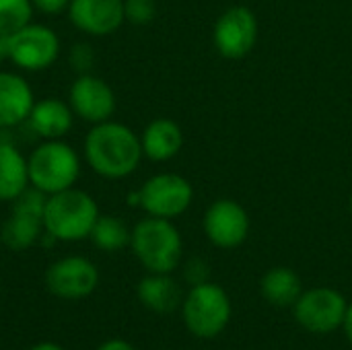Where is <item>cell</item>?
<instances>
[{"mask_svg": "<svg viewBox=\"0 0 352 350\" xmlns=\"http://www.w3.org/2000/svg\"><path fill=\"white\" fill-rule=\"evenodd\" d=\"M85 163L103 179H124L132 175L144 153L140 144V136L128 128L126 124L107 120L95 124L82 144Z\"/></svg>", "mask_w": 352, "mask_h": 350, "instance_id": "cell-1", "label": "cell"}, {"mask_svg": "<svg viewBox=\"0 0 352 350\" xmlns=\"http://www.w3.org/2000/svg\"><path fill=\"white\" fill-rule=\"evenodd\" d=\"M130 248L146 272L171 274L184 256V241L169 219L146 217L138 221L130 235Z\"/></svg>", "mask_w": 352, "mask_h": 350, "instance_id": "cell-2", "label": "cell"}, {"mask_svg": "<svg viewBox=\"0 0 352 350\" xmlns=\"http://www.w3.org/2000/svg\"><path fill=\"white\" fill-rule=\"evenodd\" d=\"M97 219L99 206L95 198L74 186L47 196L43 208V231L56 241H80L89 239Z\"/></svg>", "mask_w": 352, "mask_h": 350, "instance_id": "cell-3", "label": "cell"}, {"mask_svg": "<svg viewBox=\"0 0 352 350\" xmlns=\"http://www.w3.org/2000/svg\"><path fill=\"white\" fill-rule=\"evenodd\" d=\"M29 184L45 196L74 188L80 177V157L64 138L41 140L27 157Z\"/></svg>", "mask_w": 352, "mask_h": 350, "instance_id": "cell-4", "label": "cell"}, {"mask_svg": "<svg viewBox=\"0 0 352 350\" xmlns=\"http://www.w3.org/2000/svg\"><path fill=\"white\" fill-rule=\"evenodd\" d=\"M186 328L198 338L219 336L231 320V299L223 287L214 283L194 285L182 303Z\"/></svg>", "mask_w": 352, "mask_h": 350, "instance_id": "cell-5", "label": "cell"}, {"mask_svg": "<svg viewBox=\"0 0 352 350\" xmlns=\"http://www.w3.org/2000/svg\"><path fill=\"white\" fill-rule=\"evenodd\" d=\"M62 52L58 33L41 23H29L6 37L8 60L25 72L47 70Z\"/></svg>", "mask_w": 352, "mask_h": 350, "instance_id": "cell-6", "label": "cell"}, {"mask_svg": "<svg viewBox=\"0 0 352 350\" xmlns=\"http://www.w3.org/2000/svg\"><path fill=\"white\" fill-rule=\"evenodd\" d=\"M47 196L35 188H27L12 204L8 219L2 225L0 241L10 252H25L39 243L43 235V208Z\"/></svg>", "mask_w": 352, "mask_h": 350, "instance_id": "cell-7", "label": "cell"}, {"mask_svg": "<svg viewBox=\"0 0 352 350\" xmlns=\"http://www.w3.org/2000/svg\"><path fill=\"white\" fill-rule=\"evenodd\" d=\"M138 192H140V208L148 217H159L169 221L182 217L194 200L192 184L177 173H157L148 177Z\"/></svg>", "mask_w": 352, "mask_h": 350, "instance_id": "cell-8", "label": "cell"}, {"mask_svg": "<svg viewBox=\"0 0 352 350\" xmlns=\"http://www.w3.org/2000/svg\"><path fill=\"white\" fill-rule=\"evenodd\" d=\"M346 307L349 303L338 291L330 287H318V289L303 291L297 303L293 305V311L297 324L307 332L330 334L342 328Z\"/></svg>", "mask_w": 352, "mask_h": 350, "instance_id": "cell-9", "label": "cell"}, {"mask_svg": "<svg viewBox=\"0 0 352 350\" xmlns=\"http://www.w3.org/2000/svg\"><path fill=\"white\" fill-rule=\"evenodd\" d=\"M45 289L66 301H78L93 295L99 287L97 266L82 256H66L56 260L45 270Z\"/></svg>", "mask_w": 352, "mask_h": 350, "instance_id": "cell-10", "label": "cell"}, {"mask_svg": "<svg viewBox=\"0 0 352 350\" xmlns=\"http://www.w3.org/2000/svg\"><path fill=\"white\" fill-rule=\"evenodd\" d=\"M258 41V19L252 8L239 4L227 8L214 23L212 43L227 60L245 58Z\"/></svg>", "mask_w": 352, "mask_h": 350, "instance_id": "cell-11", "label": "cell"}, {"mask_svg": "<svg viewBox=\"0 0 352 350\" xmlns=\"http://www.w3.org/2000/svg\"><path fill=\"white\" fill-rule=\"evenodd\" d=\"M68 105L74 116L87 124H101L113 118L116 113V93L101 76L78 74L68 91Z\"/></svg>", "mask_w": 352, "mask_h": 350, "instance_id": "cell-12", "label": "cell"}, {"mask_svg": "<svg viewBox=\"0 0 352 350\" xmlns=\"http://www.w3.org/2000/svg\"><path fill=\"white\" fill-rule=\"evenodd\" d=\"M202 225L208 241L221 250L239 248L250 235V217L245 208L229 198L212 202Z\"/></svg>", "mask_w": 352, "mask_h": 350, "instance_id": "cell-13", "label": "cell"}, {"mask_svg": "<svg viewBox=\"0 0 352 350\" xmlns=\"http://www.w3.org/2000/svg\"><path fill=\"white\" fill-rule=\"evenodd\" d=\"M68 19L85 35L105 37L126 23L124 0H70Z\"/></svg>", "mask_w": 352, "mask_h": 350, "instance_id": "cell-14", "label": "cell"}, {"mask_svg": "<svg viewBox=\"0 0 352 350\" xmlns=\"http://www.w3.org/2000/svg\"><path fill=\"white\" fill-rule=\"evenodd\" d=\"M33 105L35 97L27 78L19 72L0 70V130L27 124Z\"/></svg>", "mask_w": 352, "mask_h": 350, "instance_id": "cell-15", "label": "cell"}, {"mask_svg": "<svg viewBox=\"0 0 352 350\" xmlns=\"http://www.w3.org/2000/svg\"><path fill=\"white\" fill-rule=\"evenodd\" d=\"M74 118L76 116L68 101L60 97H43L35 101L27 118V126L41 140H60L72 130Z\"/></svg>", "mask_w": 352, "mask_h": 350, "instance_id": "cell-16", "label": "cell"}, {"mask_svg": "<svg viewBox=\"0 0 352 350\" xmlns=\"http://www.w3.org/2000/svg\"><path fill=\"white\" fill-rule=\"evenodd\" d=\"M140 144H142V153L146 159L155 163H165L177 157V153L182 151L184 132L177 122L169 118H155L142 130Z\"/></svg>", "mask_w": 352, "mask_h": 350, "instance_id": "cell-17", "label": "cell"}, {"mask_svg": "<svg viewBox=\"0 0 352 350\" xmlns=\"http://www.w3.org/2000/svg\"><path fill=\"white\" fill-rule=\"evenodd\" d=\"M136 295H138V301L148 311H155V314H161V316L173 314L184 303L182 289L169 274H153V272H148V276H144L138 283Z\"/></svg>", "mask_w": 352, "mask_h": 350, "instance_id": "cell-18", "label": "cell"}, {"mask_svg": "<svg viewBox=\"0 0 352 350\" xmlns=\"http://www.w3.org/2000/svg\"><path fill=\"white\" fill-rule=\"evenodd\" d=\"M29 186L27 157L10 140H0V202H14Z\"/></svg>", "mask_w": 352, "mask_h": 350, "instance_id": "cell-19", "label": "cell"}, {"mask_svg": "<svg viewBox=\"0 0 352 350\" xmlns=\"http://www.w3.org/2000/svg\"><path fill=\"white\" fill-rule=\"evenodd\" d=\"M260 291L264 295V299L276 307H291L297 303V299L301 297L303 289H301V278L297 276L295 270L287 268V266H278L268 270L262 276L260 283Z\"/></svg>", "mask_w": 352, "mask_h": 350, "instance_id": "cell-20", "label": "cell"}, {"mask_svg": "<svg viewBox=\"0 0 352 350\" xmlns=\"http://www.w3.org/2000/svg\"><path fill=\"white\" fill-rule=\"evenodd\" d=\"M130 235H132V231L120 217L99 215L89 239L101 252H120L130 245Z\"/></svg>", "mask_w": 352, "mask_h": 350, "instance_id": "cell-21", "label": "cell"}, {"mask_svg": "<svg viewBox=\"0 0 352 350\" xmlns=\"http://www.w3.org/2000/svg\"><path fill=\"white\" fill-rule=\"evenodd\" d=\"M31 0H0V37H8L33 21Z\"/></svg>", "mask_w": 352, "mask_h": 350, "instance_id": "cell-22", "label": "cell"}, {"mask_svg": "<svg viewBox=\"0 0 352 350\" xmlns=\"http://www.w3.org/2000/svg\"><path fill=\"white\" fill-rule=\"evenodd\" d=\"M124 14L132 25H148L157 17V0H124Z\"/></svg>", "mask_w": 352, "mask_h": 350, "instance_id": "cell-23", "label": "cell"}, {"mask_svg": "<svg viewBox=\"0 0 352 350\" xmlns=\"http://www.w3.org/2000/svg\"><path fill=\"white\" fill-rule=\"evenodd\" d=\"M68 64L76 72V76L93 72V66H95V50H93V45L87 43V41H76L68 50Z\"/></svg>", "mask_w": 352, "mask_h": 350, "instance_id": "cell-24", "label": "cell"}, {"mask_svg": "<svg viewBox=\"0 0 352 350\" xmlns=\"http://www.w3.org/2000/svg\"><path fill=\"white\" fill-rule=\"evenodd\" d=\"M208 264L200 258H192L188 260L186 268H184V276L186 281L194 287V285H200V283H206L208 281Z\"/></svg>", "mask_w": 352, "mask_h": 350, "instance_id": "cell-25", "label": "cell"}, {"mask_svg": "<svg viewBox=\"0 0 352 350\" xmlns=\"http://www.w3.org/2000/svg\"><path fill=\"white\" fill-rule=\"evenodd\" d=\"M33 8L39 10L41 14H50V17H56V14H62L68 10V4L70 0H31Z\"/></svg>", "mask_w": 352, "mask_h": 350, "instance_id": "cell-26", "label": "cell"}, {"mask_svg": "<svg viewBox=\"0 0 352 350\" xmlns=\"http://www.w3.org/2000/svg\"><path fill=\"white\" fill-rule=\"evenodd\" d=\"M97 350H136L130 342L122 340V338H111V340H105Z\"/></svg>", "mask_w": 352, "mask_h": 350, "instance_id": "cell-27", "label": "cell"}, {"mask_svg": "<svg viewBox=\"0 0 352 350\" xmlns=\"http://www.w3.org/2000/svg\"><path fill=\"white\" fill-rule=\"evenodd\" d=\"M342 330L349 338V342L352 344V303L346 307V314H344V322H342Z\"/></svg>", "mask_w": 352, "mask_h": 350, "instance_id": "cell-28", "label": "cell"}, {"mask_svg": "<svg viewBox=\"0 0 352 350\" xmlns=\"http://www.w3.org/2000/svg\"><path fill=\"white\" fill-rule=\"evenodd\" d=\"M29 350H64L60 344H56V342H39V344H35V347H31Z\"/></svg>", "mask_w": 352, "mask_h": 350, "instance_id": "cell-29", "label": "cell"}, {"mask_svg": "<svg viewBox=\"0 0 352 350\" xmlns=\"http://www.w3.org/2000/svg\"><path fill=\"white\" fill-rule=\"evenodd\" d=\"M126 202H128V206H138L140 208V192L138 190L136 192H130L126 196Z\"/></svg>", "mask_w": 352, "mask_h": 350, "instance_id": "cell-30", "label": "cell"}, {"mask_svg": "<svg viewBox=\"0 0 352 350\" xmlns=\"http://www.w3.org/2000/svg\"><path fill=\"white\" fill-rule=\"evenodd\" d=\"M8 60V54H6V37H0V64Z\"/></svg>", "mask_w": 352, "mask_h": 350, "instance_id": "cell-31", "label": "cell"}, {"mask_svg": "<svg viewBox=\"0 0 352 350\" xmlns=\"http://www.w3.org/2000/svg\"><path fill=\"white\" fill-rule=\"evenodd\" d=\"M351 212H352V194H351Z\"/></svg>", "mask_w": 352, "mask_h": 350, "instance_id": "cell-32", "label": "cell"}]
</instances>
